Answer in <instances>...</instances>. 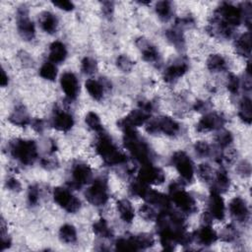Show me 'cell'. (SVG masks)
I'll return each instance as SVG.
<instances>
[{
  "mask_svg": "<svg viewBox=\"0 0 252 252\" xmlns=\"http://www.w3.org/2000/svg\"><path fill=\"white\" fill-rule=\"evenodd\" d=\"M123 142L125 148L131 156L140 163L151 162V150L149 145L139 136L136 128H127L123 130Z\"/></svg>",
  "mask_w": 252,
  "mask_h": 252,
  "instance_id": "obj_1",
  "label": "cell"
},
{
  "mask_svg": "<svg viewBox=\"0 0 252 252\" xmlns=\"http://www.w3.org/2000/svg\"><path fill=\"white\" fill-rule=\"evenodd\" d=\"M95 152L109 166L122 164L126 161V156L118 150L112 139L103 131L99 133L95 142Z\"/></svg>",
  "mask_w": 252,
  "mask_h": 252,
  "instance_id": "obj_2",
  "label": "cell"
},
{
  "mask_svg": "<svg viewBox=\"0 0 252 252\" xmlns=\"http://www.w3.org/2000/svg\"><path fill=\"white\" fill-rule=\"evenodd\" d=\"M9 151L15 159L25 165L32 164L38 156L36 144L32 140H14L10 144Z\"/></svg>",
  "mask_w": 252,
  "mask_h": 252,
  "instance_id": "obj_3",
  "label": "cell"
},
{
  "mask_svg": "<svg viewBox=\"0 0 252 252\" xmlns=\"http://www.w3.org/2000/svg\"><path fill=\"white\" fill-rule=\"evenodd\" d=\"M169 199L182 212V214H193L197 211V203L195 199L184 189L180 182H171L168 187Z\"/></svg>",
  "mask_w": 252,
  "mask_h": 252,
  "instance_id": "obj_4",
  "label": "cell"
},
{
  "mask_svg": "<svg viewBox=\"0 0 252 252\" xmlns=\"http://www.w3.org/2000/svg\"><path fill=\"white\" fill-rule=\"evenodd\" d=\"M213 18L231 29L238 27L243 22L241 8L226 2L221 3L220 6L217 8Z\"/></svg>",
  "mask_w": 252,
  "mask_h": 252,
  "instance_id": "obj_5",
  "label": "cell"
},
{
  "mask_svg": "<svg viewBox=\"0 0 252 252\" xmlns=\"http://www.w3.org/2000/svg\"><path fill=\"white\" fill-rule=\"evenodd\" d=\"M85 197L94 206L99 207L105 205L109 198L107 180L103 177L94 179L85 191Z\"/></svg>",
  "mask_w": 252,
  "mask_h": 252,
  "instance_id": "obj_6",
  "label": "cell"
},
{
  "mask_svg": "<svg viewBox=\"0 0 252 252\" xmlns=\"http://www.w3.org/2000/svg\"><path fill=\"white\" fill-rule=\"evenodd\" d=\"M146 131L149 134L163 133L166 136L173 137L179 133L180 125L171 117L160 116L149 120L146 125Z\"/></svg>",
  "mask_w": 252,
  "mask_h": 252,
  "instance_id": "obj_7",
  "label": "cell"
},
{
  "mask_svg": "<svg viewBox=\"0 0 252 252\" xmlns=\"http://www.w3.org/2000/svg\"><path fill=\"white\" fill-rule=\"evenodd\" d=\"M52 197L54 202L69 214H75L81 208L80 200L66 188L55 187Z\"/></svg>",
  "mask_w": 252,
  "mask_h": 252,
  "instance_id": "obj_8",
  "label": "cell"
},
{
  "mask_svg": "<svg viewBox=\"0 0 252 252\" xmlns=\"http://www.w3.org/2000/svg\"><path fill=\"white\" fill-rule=\"evenodd\" d=\"M171 163L176 168L177 172L184 181L190 182L193 180L195 173L194 164L190 157L185 152H175L171 157Z\"/></svg>",
  "mask_w": 252,
  "mask_h": 252,
  "instance_id": "obj_9",
  "label": "cell"
},
{
  "mask_svg": "<svg viewBox=\"0 0 252 252\" xmlns=\"http://www.w3.org/2000/svg\"><path fill=\"white\" fill-rule=\"evenodd\" d=\"M137 179L147 185H159L164 181L165 174L161 168L150 162L142 165L138 172Z\"/></svg>",
  "mask_w": 252,
  "mask_h": 252,
  "instance_id": "obj_10",
  "label": "cell"
},
{
  "mask_svg": "<svg viewBox=\"0 0 252 252\" xmlns=\"http://www.w3.org/2000/svg\"><path fill=\"white\" fill-rule=\"evenodd\" d=\"M17 30L20 36L27 41L33 39L35 35V28L29 17V12L26 7L18 9L17 13Z\"/></svg>",
  "mask_w": 252,
  "mask_h": 252,
  "instance_id": "obj_11",
  "label": "cell"
},
{
  "mask_svg": "<svg viewBox=\"0 0 252 252\" xmlns=\"http://www.w3.org/2000/svg\"><path fill=\"white\" fill-rule=\"evenodd\" d=\"M93 171L90 165L85 162H77L71 169V183L70 187L78 189L92 181Z\"/></svg>",
  "mask_w": 252,
  "mask_h": 252,
  "instance_id": "obj_12",
  "label": "cell"
},
{
  "mask_svg": "<svg viewBox=\"0 0 252 252\" xmlns=\"http://www.w3.org/2000/svg\"><path fill=\"white\" fill-rule=\"evenodd\" d=\"M225 121L226 120L222 114L218 112H209L198 121L196 129L200 133L220 130L225 124Z\"/></svg>",
  "mask_w": 252,
  "mask_h": 252,
  "instance_id": "obj_13",
  "label": "cell"
},
{
  "mask_svg": "<svg viewBox=\"0 0 252 252\" xmlns=\"http://www.w3.org/2000/svg\"><path fill=\"white\" fill-rule=\"evenodd\" d=\"M150 117L151 113L138 107L137 109H134L130 113H128L124 118L119 120L118 126L122 130L127 128H136L146 124L150 120Z\"/></svg>",
  "mask_w": 252,
  "mask_h": 252,
  "instance_id": "obj_14",
  "label": "cell"
},
{
  "mask_svg": "<svg viewBox=\"0 0 252 252\" xmlns=\"http://www.w3.org/2000/svg\"><path fill=\"white\" fill-rule=\"evenodd\" d=\"M208 217L217 220H222L225 215L224 201L221 195L216 191H211L208 200Z\"/></svg>",
  "mask_w": 252,
  "mask_h": 252,
  "instance_id": "obj_15",
  "label": "cell"
},
{
  "mask_svg": "<svg viewBox=\"0 0 252 252\" xmlns=\"http://www.w3.org/2000/svg\"><path fill=\"white\" fill-rule=\"evenodd\" d=\"M60 86L66 95V98H68L70 101L77 98L80 91V86L79 81L73 72L67 71L61 75Z\"/></svg>",
  "mask_w": 252,
  "mask_h": 252,
  "instance_id": "obj_16",
  "label": "cell"
},
{
  "mask_svg": "<svg viewBox=\"0 0 252 252\" xmlns=\"http://www.w3.org/2000/svg\"><path fill=\"white\" fill-rule=\"evenodd\" d=\"M230 216L238 222H246L249 220V208L241 197H234L228 205Z\"/></svg>",
  "mask_w": 252,
  "mask_h": 252,
  "instance_id": "obj_17",
  "label": "cell"
},
{
  "mask_svg": "<svg viewBox=\"0 0 252 252\" xmlns=\"http://www.w3.org/2000/svg\"><path fill=\"white\" fill-rule=\"evenodd\" d=\"M189 65L184 59H176L170 63L163 72V79L167 83H173L188 71Z\"/></svg>",
  "mask_w": 252,
  "mask_h": 252,
  "instance_id": "obj_18",
  "label": "cell"
},
{
  "mask_svg": "<svg viewBox=\"0 0 252 252\" xmlns=\"http://www.w3.org/2000/svg\"><path fill=\"white\" fill-rule=\"evenodd\" d=\"M51 125L54 129L60 132H68L74 126V118L71 113L65 110H55L52 119Z\"/></svg>",
  "mask_w": 252,
  "mask_h": 252,
  "instance_id": "obj_19",
  "label": "cell"
},
{
  "mask_svg": "<svg viewBox=\"0 0 252 252\" xmlns=\"http://www.w3.org/2000/svg\"><path fill=\"white\" fill-rule=\"evenodd\" d=\"M136 45L138 46L142 57L145 61L149 63H155L159 60V52L156 45L144 37H139L136 40Z\"/></svg>",
  "mask_w": 252,
  "mask_h": 252,
  "instance_id": "obj_20",
  "label": "cell"
},
{
  "mask_svg": "<svg viewBox=\"0 0 252 252\" xmlns=\"http://www.w3.org/2000/svg\"><path fill=\"white\" fill-rule=\"evenodd\" d=\"M193 238H196L197 242L200 245L210 246L217 241L218 234L209 223H205L195 231V233L193 234Z\"/></svg>",
  "mask_w": 252,
  "mask_h": 252,
  "instance_id": "obj_21",
  "label": "cell"
},
{
  "mask_svg": "<svg viewBox=\"0 0 252 252\" xmlns=\"http://www.w3.org/2000/svg\"><path fill=\"white\" fill-rule=\"evenodd\" d=\"M147 203L153 205L154 207H158L160 210H165L170 208V199L168 196L149 188L146 195L143 198Z\"/></svg>",
  "mask_w": 252,
  "mask_h": 252,
  "instance_id": "obj_22",
  "label": "cell"
},
{
  "mask_svg": "<svg viewBox=\"0 0 252 252\" xmlns=\"http://www.w3.org/2000/svg\"><path fill=\"white\" fill-rule=\"evenodd\" d=\"M68 51L65 44L59 40H55L50 43L48 49L49 61L54 64H59L65 61Z\"/></svg>",
  "mask_w": 252,
  "mask_h": 252,
  "instance_id": "obj_23",
  "label": "cell"
},
{
  "mask_svg": "<svg viewBox=\"0 0 252 252\" xmlns=\"http://www.w3.org/2000/svg\"><path fill=\"white\" fill-rule=\"evenodd\" d=\"M230 187V179L224 168H220L212 180V190L220 194L225 192Z\"/></svg>",
  "mask_w": 252,
  "mask_h": 252,
  "instance_id": "obj_24",
  "label": "cell"
},
{
  "mask_svg": "<svg viewBox=\"0 0 252 252\" xmlns=\"http://www.w3.org/2000/svg\"><path fill=\"white\" fill-rule=\"evenodd\" d=\"M38 23L41 30L48 34H53L57 31L58 20L56 16L49 11H44L40 13L38 17Z\"/></svg>",
  "mask_w": 252,
  "mask_h": 252,
  "instance_id": "obj_25",
  "label": "cell"
},
{
  "mask_svg": "<svg viewBox=\"0 0 252 252\" xmlns=\"http://www.w3.org/2000/svg\"><path fill=\"white\" fill-rule=\"evenodd\" d=\"M116 207L120 219L126 223H131L135 218V210L132 203L127 199H121L117 202Z\"/></svg>",
  "mask_w": 252,
  "mask_h": 252,
  "instance_id": "obj_26",
  "label": "cell"
},
{
  "mask_svg": "<svg viewBox=\"0 0 252 252\" xmlns=\"http://www.w3.org/2000/svg\"><path fill=\"white\" fill-rule=\"evenodd\" d=\"M234 47L239 55L249 57L251 53V32H246L240 34L234 42Z\"/></svg>",
  "mask_w": 252,
  "mask_h": 252,
  "instance_id": "obj_27",
  "label": "cell"
},
{
  "mask_svg": "<svg viewBox=\"0 0 252 252\" xmlns=\"http://www.w3.org/2000/svg\"><path fill=\"white\" fill-rule=\"evenodd\" d=\"M8 119L12 124L21 127H24L31 123V118L28 114V111L23 105L16 106L12 113L9 115Z\"/></svg>",
  "mask_w": 252,
  "mask_h": 252,
  "instance_id": "obj_28",
  "label": "cell"
},
{
  "mask_svg": "<svg viewBox=\"0 0 252 252\" xmlns=\"http://www.w3.org/2000/svg\"><path fill=\"white\" fill-rule=\"evenodd\" d=\"M207 68L210 72L220 73L227 69V61L221 54H211L207 59Z\"/></svg>",
  "mask_w": 252,
  "mask_h": 252,
  "instance_id": "obj_29",
  "label": "cell"
},
{
  "mask_svg": "<svg viewBox=\"0 0 252 252\" xmlns=\"http://www.w3.org/2000/svg\"><path fill=\"white\" fill-rule=\"evenodd\" d=\"M85 88L90 94V96L94 100H100L104 94V85L94 79H88L85 82Z\"/></svg>",
  "mask_w": 252,
  "mask_h": 252,
  "instance_id": "obj_30",
  "label": "cell"
},
{
  "mask_svg": "<svg viewBox=\"0 0 252 252\" xmlns=\"http://www.w3.org/2000/svg\"><path fill=\"white\" fill-rule=\"evenodd\" d=\"M165 37L176 49H182L185 46V38L183 32L178 28L174 27L166 30Z\"/></svg>",
  "mask_w": 252,
  "mask_h": 252,
  "instance_id": "obj_31",
  "label": "cell"
},
{
  "mask_svg": "<svg viewBox=\"0 0 252 252\" xmlns=\"http://www.w3.org/2000/svg\"><path fill=\"white\" fill-rule=\"evenodd\" d=\"M59 238L62 242L67 244H72L77 241V230L74 225L70 223H65L61 225L58 231Z\"/></svg>",
  "mask_w": 252,
  "mask_h": 252,
  "instance_id": "obj_32",
  "label": "cell"
},
{
  "mask_svg": "<svg viewBox=\"0 0 252 252\" xmlns=\"http://www.w3.org/2000/svg\"><path fill=\"white\" fill-rule=\"evenodd\" d=\"M238 116L239 118L246 124H250L252 121V106L251 99L248 96H244L240 102L238 107Z\"/></svg>",
  "mask_w": 252,
  "mask_h": 252,
  "instance_id": "obj_33",
  "label": "cell"
},
{
  "mask_svg": "<svg viewBox=\"0 0 252 252\" xmlns=\"http://www.w3.org/2000/svg\"><path fill=\"white\" fill-rule=\"evenodd\" d=\"M93 230L95 235L101 238H111L113 236V231L108 225L107 221L104 219H98L93 224Z\"/></svg>",
  "mask_w": 252,
  "mask_h": 252,
  "instance_id": "obj_34",
  "label": "cell"
},
{
  "mask_svg": "<svg viewBox=\"0 0 252 252\" xmlns=\"http://www.w3.org/2000/svg\"><path fill=\"white\" fill-rule=\"evenodd\" d=\"M155 11L158 17L163 22L168 21L172 17V6L169 1H158L156 4Z\"/></svg>",
  "mask_w": 252,
  "mask_h": 252,
  "instance_id": "obj_35",
  "label": "cell"
},
{
  "mask_svg": "<svg viewBox=\"0 0 252 252\" xmlns=\"http://www.w3.org/2000/svg\"><path fill=\"white\" fill-rule=\"evenodd\" d=\"M133 239L136 246V250L150 248L155 243V239L153 235H151L150 233H140L137 235H133Z\"/></svg>",
  "mask_w": 252,
  "mask_h": 252,
  "instance_id": "obj_36",
  "label": "cell"
},
{
  "mask_svg": "<svg viewBox=\"0 0 252 252\" xmlns=\"http://www.w3.org/2000/svg\"><path fill=\"white\" fill-rule=\"evenodd\" d=\"M39 76L47 81H54L57 77V67L54 63L44 62L39 68Z\"/></svg>",
  "mask_w": 252,
  "mask_h": 252,
  "instance_id": "obj_37",
  "label": "cell"
},
{
  "mask_svg": "<svg viewBox=\"0 0 252 252\" xmlns=\"http://www.w3.org/2000/svg\"><path fill=\"white\" fill-rule=\"evenodd\" d=\"M85 122L87 126L94 132L101 133L103 131L102 124L99 116L94 111H89L85 117Z\"/></svg>",
  "mask_w": 252,
  "mask_h": 252,
  "instance_id": "obj_38",
  "label": "cell"
},
{
  "mask_svg": "<svg viewBox=\"0 0 252 252\" xmlns=\"http://www.w3.org/2000/svg\"><path fill=\"white\" fill-rule=\"evenodd\" d=\"M81 72L85 75H93L96 72L97 70V63L95 59H94L91 56H86L82 59L81 61V66H80Z\"/></svg>",
  "mask_w": 252,
  "mask_h": 252,
  "instance_id": "obj_39",
  "label": "cell"
},
{
  "mask_svg": "<svg viewBox=\"0 0 252 252\" xmlns=\"http://www.w3.org/2000/svg\"><path fill=\"white\" fill-rule=\"evenodd\" d=\"M197 174L201 180H203L204 182H207V183L212 182V180L214 178L213 168L209 163H206V162L198 165Z\"/></svg>",
  "mask_w": 252,
  "mask_h": 252,
  "instance_id": "obj_40",
  "label": "cell"
},
{
  "mask_svg": "<svg viewBox=\"0 0 252 252\" xmlns=\"http://www.w3.org/2000/svg\"><path fill=\"white\" fill-rule=\"evenodd\" d=\"M233 141V136L230 131L228 130H220L216 136V143L219 146V148L224 149L230 146V144Z\"/></svg>",
  "mask_w": 252,
  "mask_h": 252,
  "instance_id": "obj_41",
  "label": "cell"
},
{
  "mask_svg": "<svg viewBox=\"0 0 252 252\" xmlns=\"http://www.w3.org/2000/svg\"><path fill=\"white\" fill-rule=\"evenodd\" d=\"M139 213H140V216L146 220H157V217H158V213L155 209V207L149 203H145L143 204L140 208H139Z\"/></svg>",
  "mask_w": 252,
  "mask_h": 252,
  "instance_id": "obj_42",
  "label": "cell"
},
{
  "mask_svg": "<svg viewBox=\"0 0 252 252\" xmlns=\"http://www.w3.org/2000/svg\"><path fill=\"white\" fill-rule=\"evenodd\" d=\"M148 190H149V185L141 182L138 179L135 182H133L129 187V191L131 195L135 197H140V198H144Z\"/></svg>",
  "mask_w": 252,
  "mask_h": 252,
  "instance_id": "obj_43",
  "label": "cell"
},
{
  "mask_svg": "<svg viewBox=\"0 0 252 252\" xmlns=\"http://www.w3.org/2000/svg\"><path fill=\"white\" fill-rule=\"evenodd\" d=\"M115 247H116L117 250H121V251L136 250L133 235L129 236V237H120V238H118L115 242Z\"/></svg>",
  "mask_w": 252,
  "mask_h": 252,
  "instance_id": "obj_44",
  "label": "cell"
},
{
  "mask_svg": "<svg viewBox=\"0 0 252 252\" xmlns=\"http://www.w3.org/2000/svg\"><path fill=\"white\" fill-rule=\"evenodd\" d=\"M116 66L122 72H130L134 66V62L125 54H120L116 58Z\"/></svg>",
  "mask_w": 252,
  "mask_h": 252,
  "instance_id": "obj_45",
  "label": "cell"
},
{
  "mask_svg": "<svg viewBox=\"0 0 252 252\" xmlns=\"http://www.w3.org/2000/svg\"><path fill=\"white\" fill-rule=\"evenodd\" d=\"M226 89L228 90V92L232 94H235L238 93L239 88H240V80L239 78L233 74V73H229L226 77V83H225Z\"/></svg>",
  "mask_w": 252,
  "mask_h": 252,
  "instance_id": "obj_46",
  "label": "cell"
},
{
  "mask_svg": "<svg viewBox=\"0 0 252 252\" xmlns=\"http://www.w3.org/2000/svg\"><path fill=\"white\" fill-rule=\"evenodd\" d=\"M194 151L200 158H207L212 153L211 146L206 141H197L194 145Z\"/></svg>",
  "mask_w": 252,
  "mask_h": 252,
  "instance_id": "obj_47",
  "label": "cell"
},
{
  "mask_svg": "<svg viewBox=\"0 0 252 252\" xmlns=\"http://www.w3.org/2000/svg\"><path fill=\"white\" fill-rule=\"evenodd\" d=\"M237 234H238V232H237V229L235 228V226L232 225V224H228V225H226V226L222 229V231H221V233H220V236L221 237V239H222L223 241H225V242H231V241H233V240L236 239Z\"/></svg>",
  "mask_w": 252,
  "mask_h": 252,
  "instance_id": "obj_48",
  "label": "cell"
},
{
  "mask_svg": "<svg viewBox=\"0 0 252 252\" xmlns=\"http://www.w3.org/2000/svg\"><path fill=\"white\" fill-rule=\"evenodd\" d=\"M39 188L37 185H31L28 190L27 200L30 206H35L39 201Z\"/></svg>",
  "mask_w": 252,
  "mask_h": 252,
  "instance_id": "obj_49",
  "label": "cell"
},
{
  "mask_svg": "<svg viewBox=\"0 0 252 252\" xmlns=\"http://www.w3.org/2000/svg\"><path fill=\"white\" fill-rule=\"evenodd\" d=\"M195 21L193 19V17L191 16H184L181 18H177L175 21V28L178 29H183V28H190L194 25Z\"/></svg>",
  "mask_w": 252,
  "mask_h": 252,
  "instance_id": "obj_50",
  "label": "cell"
},
{
  "mask_svg": "<svg viewBox=\"0 0 252 252\" xmlns=\"http://www.w3.org/2000/svg\"><path fill=\"white\" fill-rule=\"evenodd\" d=\"M5 186L8 190L13 192H20L22 190V185L20 181L15 177H9L5 182Z\"/></svg>",
  "mask_w": 252,
  "mask_h": 252,
  "instance_id": "obj_51",
  "label": "cell"
},
{
  "mask_svg": "<svg viewBox=\"0 0 252 252\" xmlns=\"http://www.w3.org/2000/svg\"><path fill=\"white\" fill-rule=\"evenodd\" d=\"M52 4L54 6H56L58 9L60 10H63V11H66V12H70V11H73L75 6L73 4V2L71 1H68V0H61V1H54L52 2Z\"/></svg>",
  "mask_w": 252,
  "mask_h": 252,
  "instance_id": "obj_52",
  "label": "cell"
},
{
  "mask_svg": "<svg viewBox=\"0 0 252 252\" xmlns=\"http://www.w3.org/2000/svg\"><path fill=\"white\" fill-rule=\"evenodd\" d=\"M236 170H237L238 174H240L242 176H249L251 173V165L248 161L242 160L240 163H238Z\"/></svg>",
  "mask_w": 252,
  "mask_h": 252,
  "instance_id": "obj_53",
  "label": "cell"
},
{
  "mask_svg": "<svg viewBox=\"0 0 252 252\" xmlns=\"http://www.w3.org/2000/svg\"><path fill=\"white\" fill-rule=\"evenodd\" d=\"M40 162H41V165L46 169H53L57 166V160L49 158H42Z\"/></svg>",
  "mask_w": 252,
  "mask_h": 252,
  "instance_id": "obj_54",
  "label": "cell"
},
{
  "mask_svg": "<svg viewBox=\"0 0 252 252\" xmlns=\"http://www.w3.org/2000/svg\"><path fill=\"white\" fill-rule=\"evenodd\" d=\"M113 3L112 2H109V1H106V2H103L102 3V13L106 16V17H109L112 15L113 13Z\"/></svg>",
  "mask_w": 252,
  "mask_h": 252,
  "instance_id": "obj_55",
  "label": "cell"
},
{
  "mask_svg": "<svg viewBox=\"0 0 252 252\" xmlns=\"http://www.w3.org/2000/svg\"><path fill=\"white\" fill-rule=\"evenodd\" d=\"M31 124H32V127L33 128L34 131L39 132V133L43 131L44 124H43V121L41 119H34L31 122Z\"/></svg>",
  "mask_w": 252,
  "mask_h": 252,
  "instance_id": "obj_56",
  "label": "cell"
},
{
  "mask_svg": "<svg viewBox=\"0 0 252 252\" xmlns=\"http://www.w3.org/2000/svg\"><path fill=\"white\" fill-rule=\"evenodd\" d=\"M208 102L205 101V100H197L195 103H194V110L196 111H205L206 109H208Z\"/></svg>",
  "mask_w": 252,
  "mask_h": 252,
  "instance_id": "obj_57",
  "label": "cell"
},
{
  "mask_svg": "<svg viewBox=\"0 0 252 252\" xmlns=\"http://www.w3.org/2000/svg\"><path fill=\"white\" fill-rule=\"evenodd\" d=\"M9 83V78H8V75L5 73L4 70H2L1 72V79H0V84H1V87H6Z\"/></svg>",
  "mask_w": 252,
  "mask_h": 252,
  "instance_id": "obj_58",
  "label": "cell"
}]
</instances>
